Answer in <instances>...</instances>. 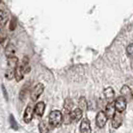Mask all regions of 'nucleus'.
I'll return each instance as SVG.
<instances>
[{"label":"nucleus","mask_w":133,"mask_h":133,"mask_svg":"<svg viewBox=\"0 0 133 133\" xmlns=\"http://www.w3.org/2000/svg\"><path fill=\"white\" fill-rule=\"evenodd\" d=\"M62 122V114L59 110H53L49 115V123L53 127L59 126Z\"/></svg>","instance_id":"1"},{"label":"nucleus","mask_w":133,"mask_h":133,"mask_svg":"<svg viewBox=\"0 0 133 133\" xmlns=\"http://www.w3.org/2000/svg\"><path fill=\"white\" fill-rule=\"evenodd\" d=\"M43 90H44V86H43L42 83H38L37 85H35V87H34L33 89H32V91H31V94H30L31 100L32 101H36V100L38 99V97L42 94Z\"/></svg>","instance_id":"2"},{"label":"nucleus","mask_w":133,"mask_h":133,"mask_svg":"<svg viewBox=\"0 0 133 133\" xmlns=\"http://www.w3.org/2000/svg\"><path fill=\"white\" fill-rule=\"evenodd\" d=\"M126 108V99L122 96L118 97L115 101V109L118 112H123Z\"/></svg>","instance_id":"3"},{"label":"nucleus","mask_w":133,"mask_h":133,"mask_svg":"<svg viewBox=\"0 0 133 133\" xmlns=\"http://www.w3.org/2000/svg\"><path fill=\"white\" fill-rule=\"evenodd\" d=\"M107 122V117L104 112L102 111H99L97 113V116H96V125L99 127V128H103L105 126Z\"/></svg>","instance_id":"4"},{"label":"nucleus","mask_w":133,"mask_h":133,"mask_svg":"<svg viewBox=\"0 0 133 133\" xmlns=\"http://www.w3.org/2000/svg\"><path fill=\"white\" fill-rule=\"evenodd\" d=\"M33 108H32V105L31 104H28L24 111V115H23V120L25 123H29L31 120H32V117H33Z\"/></svg>","instance_id":"5"},{"label":"nucleus","mask_w":133,"mask_h":133,"mask_svg":"<svg viewBox=\"0 0 133 133\" xmlns=\"http://www.w3.org/2000/svg\"><path fill=\"white\" fill-rule=\"evenodd\" d=\"M80 132L81 133H91L90 122L87 119H83L80 124Z\"/></svg>","instance_id":"6"},{"label":"nucleus","mask_w":133,"mask_h":133,"mask_svg":"<svg viewBox=\"0 0 133 133\" xmlns=\"http://www.w3.org/2000/svg\"><path fill=\"white\" fill-rule=\"evenodd\" d=\"M115 114V106L113 103H109L105 107V115H106L107 119H111Z\"/></svg>","instance_id":"7"},{"label":"nucleus","mask_w":133,"mask_h":133,"mask_svg":"<svg viewBox=\"0 0 133 133\" xmlns=\"http://www.w3.org/2000/svg\"><path fill=\"white\" fill-rule=\"evenodd\" d=\"M45 111V103L44 102H38L34 107V112L37 116H42Z\"/></svg>","instance_id":"8"},{"label":"nucleus","mask_w":133,"mask_h":133,"mask_svg":"<svg viewBox=\"0 0 133 133\" xmlns=\"http://www.w3.org/2000/svg\"><path fill=\"white\" fill-rule=\"evenodd\" d=\"M70 117H71L72 121H75V122L79 121L81 119V117H82V110L80 108H75L73 111L70 113Z\"/></svg>","instance_id":"9"},{"label":"nucleus","mask_w":133,"mask_h":133,"mask_svg":"<svg viewBox=\"0 0 133 133\" xmlns=\"http://www.w3.org/2000/svg\"><path fill=\"white\" fill-rule=\"evenodd\" d=\"M15 53H16V48L13 44H8L5 48V55L7 57H12V56H15Z\"/></svg>","instance_id":"10"},{"label":"nucleus","mask_w":133,"mask_h":133,"mask_svg":"<svg viewBox=\"0 0 133 133\" xmlns=\"http://www.w3.org/2000/svg\"><path fill=\"white\" fill-rule=\"evenodd\" d=\"M113 120H112V126L114 128H118V127L121 126L122 124V117L119 114H114V116L112 117Z\"/></svg>","instance_id":"11"},{"label":"nucleus","mask_w":133,"mask_h":133,"mask_svg":"<svg viewBox=\"0 0 133 133\" xmlns=\"http://www.w3.org/2000/svg\"><path fill=\"white\" fill-rule=\"evenodd\" d=\"M23 75H24V73L22 72L21 67L17 64V66H16V68H15V72H14V77H15L16 81H20V80H22Z\"/></svg>","instance_id":"12"},{"label":"nucleus","mask_w":133,"mask_h":133,"mask_svg":"<svg viewBox=\"0 0 133 133\" xmlns=\"http://www.w3.org/2000/svg\"><path fill=\"white\" fill-rule=\"evenodd\" d=\"M121 94L123 95L124 98H131V89L127 85H124V86L121 88Z\"/></svg>","instance_id":"13"},{"label":"nucleus","mask_w":133,"mask_h":133,"mask_svg":"<svg viewBox=\"0 0 133 133\" xmlns=\"http://www.w3.org/2000/svg\"><path fill=\"white\" fill-rule=\"evenodd\" d=\"M17 64H18V59H17V57H15V56L8 57V67H9V68L15 69L16 66H17Z\"/></svg>","instance_id":"14"},{"label":"nucleus","mask_w":133,"mask_h":133,"mask_svg":"<svg viewBox=\"0 0 133 133\" xmlns=\"http://www.w3.org/2000/svg\"><path fill=\"white\" fill-rule=\"evenodd\" d=\"M8 20V15L4 10L0 9V26H4Z\"/></svg>","instance_id":"15"},{"label":"nucleus","mask_w":133,"mask_h":133,"mask_svg":"<svg viewBox=\"0 0 133 133\" xmlns=\"http://www.w3.org/2000/svg\"><path fill=\"white\" fill-rule=\"evenodd\" d=\"M104 96L105 98H107L108 100H112L114 97V91L111 87H107L106 89L104 90Z\"/></svg>","instance_id":"16"},{"label":"nucleus","mask_w":133,"mask_h":133,"mask_svg":"<svg viewBox=\"0 0 133 133\" xmlns=\"http://www.w3.org/2000/svg\"><path fill=\"white\" fill-rule=\"evenodd\" d=\"M72 107H73V102L70 99L65 100V103H64V110H65V112L70 113V111L72 110Z\"/></svg>","instance_id":"17"},{"label":"nucleus","mask_w":133,"mask_h":133,"mask_svg":"<svg viewBox=\"0 0 133 133\" xmlns=\"http://www.w3.org/2000/svg\"><path fill=\"white\" fill-rule=\"evenodd\" d=\"M39 131L40 133H48L49 128H48V125L45 121H41L39 123Z\"/></svg>","instance_id":"18"},{"label":"nucleus","mask_w":133,"mask_h":133,"mask_svg":"<svg viewBox=\"0 0 133 133\" xmlns=\"http://www.w3.org/2000/svg\"><path fill=\"white\" fill-rule=\"evenodd\" d=\"M78 106L81 110H85L87 108V102H86V99H85V97H80L79 99V102H78Z\"/></svg>","instance_id":"19"},{"label":"nucleus","mask_w":133,"mask_h":133,"mask_svg":"<svg viewBox=\"0 0 133 133\" xmlns=\"http://www.w3.org/2000/svg\"><path fill=\"white\" fill-rule=\"evenodd\" d=\"M14 72H15V69L8 68V70H7L6 73H5V77L8 80H11L12 78H14Z\"/></svg>","instance_id":"20"},{"label":"nucleus","mask_w":133,"mask_h":133,"mask_svg":"<svg viewBox=\"0 0 133 133\" xmlns=\"http://www.w3.org/2000/svg\"><path fill=\"white\" fill-rule=\"evenodd\" d=\"M6 39V32L4 30V26H0V43H2Z\"/></svg>","instance_id":"21"},{"label":"nucleus","mask_w":133,"mask_h":133,"mask_svg":"<svg viewBox=\"0 0 133 133\" xmlns=\"http://www.w3.org/2000/svg\"><path fill=\"white\" fill-rule=\"evenodd\" d=\"M29 86V84L27 83L25 86L22 87V89H21V92H20V99L21 100H24L25 98V95H26V92H27V88Z\"/></svg>","instance_id":"22"},{"label":"nucleus","mask_w":133,"mask_h":133,"mask_svg":"<svg viewBox=\"0 0 133 133\" xmlns=\"http://www.w3.org/2000/svg\"><path fill=\"white\" fill-rule=\"evenodd\" d=\"M9 119H10V125H11V127H12V129L17 130V129H18V126H17V124H16V121L14 120L13 115H10Z\"/></svg>","instance_id":"23"},{"label":"nucleus","mask_w":133,"mask_h":133,"mask_svg":"<svg viewBox=\"0 0 133 133\" xmlns=\"http://www.w3.org/2000/svg\"><path fill=\"white\" fill-rule=\"evenodd\" d=\"M62 119H63L65 124H70V123L72 122L71 117H70V113H68V112H66V114L64 115V117H62Z\"/></svg>","instance_id":"24"},{"label":"nucleus","mask_w":133,"mask_h":133,"mask_svg":"<svg viewBox=\"0 0 133 133\" xmlns=\"http://www.w3.org/2000/svg\"><path fill=\"white\" fill-rule=\"evenodd\" d=\"M126 51H127V54H128L131 58H133V44H129V45L127 46Z\"/></svg>","instance_id":"25"},{"label":"nucleus","mask_w":133,"mask_h":133,"mask_svg":"<svg viewBox=\"0 0 133 133\" xmlns=\"http://www.w3.org/2000/svg\"><path fill=\"white\" fill-rule=\"evenodd\" d=\"M15 27H16V20H15V18H13L10 22V30H14Z\"/></svg>","instance_id":"26"},{"label":"nucleus","mask_w":133,"mask_h":133,"mask_svg":"<svg viewBox=\"0 0 133 133\" xmlns=\"http://www.w3.org/2000/svg\"><path fill=\"white\" fill-rule=\"evenodd\" d=\"M2 89H3V93H4V95H5V98H6V100H8V96H7L6 89H5V87H4V86H2Z\"/></svg>","instance_id":"27"},{"label":"nucleus","mask_w":133,"mask_h":133,"mask_svg":"<svg viewBox=\"0 0 133 133\" xmlns=\"http://www.w3.org/2000/svg\"><path fill=\"white\" fill-rule=\"evenodd\" d=\"M131 96H132V98H133V90L131 91Z\"/></svg>","instance_id":"28"},{"label":"nucleus","mask_w":133,"mask_h":133,"mask_svg":"<svg viewBox=\"0 0 133 133\" xmlns=\"http://www.w3.org/2000/svg\"><path fill=\"white\" fill-rule=\"evenodd\" d=\"M0 48H1V43H0Z\"/></svg>","instance_id":"29"},{"label":"nucleus","mask_w":133,"mask_h":133,"mask_svg":"<svg viewBox=\"0 0 133 133\" xmlns=\"http://www.w3.org/2000/svg\"><path fill=\"white\" fill-rule=\"evenodd\" d=\"M0 3H1V1H0Z\"/></svg>","instance_id":"30"}]
</instances>
